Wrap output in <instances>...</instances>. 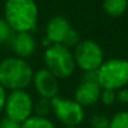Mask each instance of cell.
I'll use <instances>...</instances> for the list:
<instances>
[{
	"mask_svg": "<svg viewBox=\"0 0 128 128\" xmlns=\"http://www.w3.org/2000/svg\"><path fill=\"white\" fill-rule=\"evenodd\" d=\"M38 15L35 0H6L5 2V20L16 32L36 30Z\"/></svg>",
	"mask_w": 128,
	"mask_h": 128,
	"instance_id": "1",
	"label": "cell"
},
{
	"mask_svg": "<svg viewBox=\"0 0 128 128\" xmlns=\"http://www.w3.org/2000/svg\"><path fill=\"white\" fill-rule=\"evenodd\" d=\"M31 66L20 57H8L0 62V85L9 90H24L31 84Z\"/></svg>",
	"mask_w": 128,
	"mask_h": 128,
	"instance_id": "2",
	"label": "cell"
},
{
	"mask_svg": "<svg viewBox=\"0 0 128 128\" xmlns=\"http://www.w3.org/2000/svg\"><path fill=\"white\" fill-rule=\"evenodd\" d=\"M46 67L57 78L70 77L76 67L75 57L65 45L52 44L44 54Z\"/></svg>",
	"mask_w": 128,
	"mask_h": 128,
	"instance_id": "3",
	"label": "cell"
},
{
	"mask_svg": "<svg viewBox=\"0 0 128 128\" xmlns=\"http://www.w3.org/2000/svg\"><path fill=\"white\" fill-rule=\"evenodd\" d=\"M97 81L102 90H118L128 84V61L111 58L103 61L97 70Z\"/></svg>",
	"mask_w": 128,
	"mask_h": 128,
	"instance_id": "4",
	"label": "cell"
},
{
	"mask_svg": "<svg viewBox=\"0 0 128 128\" xmlns=\"http://www.w3.org/2000/svg\"><path fill=\"white\" fill-rule=\"evenodd\" d=\"M6 117L14 120L19 123L26 121L34 110V103L31 96L24 90H14L9 96H6L5 102Z\"/></svg>",
	"mask_w": 128,
	"mask_h": 128,
	"instance_id": "5",
	"label": "cell"
},
{
	"mask_svg": "<svg viewBox=\"0 0 128 128\" xmlns=\"http://www.w3.org/2000/svg\"><path fill=\"white\" fill-rule=\"evenodd\" d=\"M51 108L55 116L67 127H76L85 118L84 107L75 100L55 96L51 98Z\"/></svg>",
	"mask_w": 128,
	"mask_h": 128,
	"instance_id": "6",
	"label": "cell"
},
{
	"mask_svg": "<svg viewBox=\"0 0 128 128\" xmlns=\"http://www.w3.org/2000/svg\"><path fill=\"white\" fill-rule=\"evenodd\" d=\"M75 62L84 71H97L103 64V51L93 40H84L76 46Z\"/></svg>",
	"mask_w": 128,
	"mask_h": 128,
	"instance_id": "7",
	"label": "cell"
},
{
	"mask_svg": "<svg viewBox=\"0 0 128 128\" xmlns=\"http://www.w3.org/2000/svg\"><path fill=\"white\" fill-rule=\"evenodd\" d=\"M32 82L41 97L51 100L55 96H57V92H58L57 77L52 72H50L47 68H41L36 74H34Z\"/></svg>",
	"mask_w": 128,
	"mask_h": 128,
	"instance_id": "8",
	"label": "cell"
},
{
	"mask_svg": "<svg viewBox=\"0 0 128 128\" xmlns=\"http://www.w3.org/2000/svg\"><path fill=\"white\" fill-rule=\"evenodd\" d=\"M71 31H72V26L66 18L54 16L47 24L46 38L52 44L64 45Z\"/></svg>",
	"mask_w": 128,
	"mask_h": 128,
	"instance_id": "9",
	"label": "cell"
},
{
	"mask_svg": "<svg viewBox=\"0 0 128 128\" xmlns=\"http://www.w3.org/2000/svg\"><path fill=\"white\" fill-rule=\"evenodd\" d=\"M102 87L97 81H82L75 92V101L84 106L94 104L101 97Z\"/></svg>",
	"mask_w": 128,
	"mask_h": 128,
	"instance_id": "10",
	"label": "cell"
},
{
	"mask_svg": "<svg viewBox=\"0 0 128 128\" xmlns=\"http://www.w3.org/2000/svg\"><path fill=\"white\" fill-rule=\"evenodd\" d=\"M10 39H11V48H12V51L20 58L30 57L34 54L35 48H36L35 39L28 31L16 32V35L10 38Z\"/></svg>",
	"mask_w": 128,
	"mask_h": 128,
	"instance_id": "11",
	"label": "cell"
},
{
	"mask_svg": "<svg viewBox=\"0 0 128 128\" xmlns=\"http://www.w3.org/2000/svg\"><path fill=\"white\" fill-rule=\"evenodd\" d=\"M128 6V0H103V9L111 16H121Z\"/></svg>",
	"mask_w": 128,
	"mask_h": 128,
	"instance_id": "12",
	"label": "cell"
},
{
	"mask_svg": "<svg viewBox=\"0 0 128 128\" xmlns=\"http://www.w3.org/2000/svg\"><path fill=\"white\" fill-rule=\"evenodd\" d=\"M21 128H55L54 123L41 116H30L21 123Z\"/></svg>",
	"mask_w": 128,
	"mask_h": 128,
	"instance_id": "13",
	"label": "cell"
},
{
	"mask_svg": "<svg viewBox=\"0 0 128 128\" xmlns=\"http://www.w3.org/2000/svg\"><path fill=\"white\" fill-rule=\"evenodd\" d=\"M110 128H128V112H120L110 120Z\"/></svg>",
	"mask_w": 128,
	"mask_h": 128,
	"instance_id": "14",
	"label": "cell"
},
{
	"mask_svg": "<svg viewBox=\"0 0 128 128\" xmlns=\"http://www.w3.org/2000/svg\"><path fill=\"white\" fill-rule=\"evenodd\" d=\"M11 28L6 22L5 19L0 18V44H4L5 41L10 40L11 38Z\"/></svg>",
	"mask_w": 128,
	"mask_h": 128,
	"instance_id": "15",
	"label": "cell"
},
{
	"mask_svg": "<svg viewBox=\"0 0 128 128\" xmlns=\"http://www.w3.org/2000/svg\"><path fill=\"white\" fill-rule=\"evenodd\" d=\"M50 108H51V100L45 98V97H41L38 101V103L35 104V110L38 112V116H41V117H44V114H46L48 112Z\"/></svg>",
	"mask_w": 128,
	"mask_h": 128,
	"instance_id": "16",
	"label": "cell"
},
{
	"mask_svg": "<svg viewBox=\"0 0 128 128\" xmlns=\"http://www.w3.org/2000/svg\"><path fill=\"white\" fill-rule=\"evenodd\" d=\"M92 128H110V120L102 114H94L91 118Z\"/></svg>",
	"mask_w": 128,
	"mask_h": 128,
	"instance_id": "17",
	"label": "cell"
},
{
	"mask_svg": "<svg viewBox=\"0 0 128 128\" xmlns=\"http://www.w3.org/2000/svg\"><path fill=\"white\" fill-rule=\"evenodd\" d=\"M103 102V104L106 106H111L113 104V102L117 98V93L114 90H102L101 92V97H100Z\"/></svg>",
	"mask_w": 128,
	"mask_h": 128,
	"instance_id": "18",
	"label": "cell"
},
{
	"mask_svg": "<svg viewBox=\"0 0 128 128\" xmlns=\"http://www.w3.org/2000/svg\"><path fill=\"white\" fill-rule=\"evenodd\" d=\"M0 128H21V123L6 117L0 121Z\"/></svg>",
	"mask_w": 128,
	"mask_h": 128,
	"instance_id": "19",
	"label": "cell"
},
{
	"mask_svg": "<svg viewBox=\"0 0 128 128\" xmlns=\"http://www.w3.org/2000/svg\"><path fill=\"white\" fill-rule=\"evenodd\" d=\"M82 81H97V71H84Z\"/></svg>",
	"mask_w": 128,
	"mask_h": 128,
	"instance_id": "20",
	"label": "cell"
},
{
	"mask_svg": "<svg viewBox=\"0 0 128 128\" xmlns=\"http://www.w3.org/2000/svg\"><path fill=\"white\" fill-rule=\"evenodd\" d=\"M117 100L121 103H128V90L126 88H121L117 93Z\"/></svg>",
	"mask_w": 128,
	"mask_h": 128,
	"instance_id": "21",
	"label": "cell"
},
{
	"mask_svg": "<svg viewBox=\"0 0 128 128\" xmlns=\"http://www.w3.org/2000/svg\"><path fill=\"white\" fill-rule=\"evenodd\" d=\"M5 102H6V92H5V88L0 85V112L5 107Z\"/></svg>",
	"mask_w": 128,
	"mask_h": 128,
	"instance_id": "22",
	"label": "cell"
},
{
	"mask_svg": "<svg viewBox=\"0 0 128 128\" xmlns=\"http://www.w3.org/2000/svg\"><path fill=\"white\" fill-rule=\"evenodd\" d=\"M44 45H50V46H51V41H50V40H48V39H47V38H45V39H44Z\"/></svg>",
	"mask_w": 128,
	"mask_h": 128,
	"instance_id": "23",
	"label": "cell"
},
{
	"mask_svg": "<svg viewBox=\"0 0 128 128\" xmlns=\"http://www.w3.org/2000/svg\"><path fill=\"white\" fill-rule=\"evenodd\" d=\"M66 128H77V127H66Z\"/></svg>",
	"mask_w": 128,
	"mask_h": 128,
	"instance_id": "24",
	"label": "cell"
}]
</instances>
